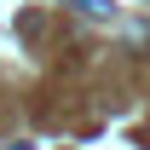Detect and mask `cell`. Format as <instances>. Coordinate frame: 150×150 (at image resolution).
<instances>
[{"mask_svg":"<svg viewBox=\"0 0 150 150\" xmlns=\"http://www.w3.org/2000/svg\"><path fill=\"white\" fill-rule=\"evenodd\" d=\"M75 12H87V18H110V0H69Z\"/></svg>","mask_w":150,"mask_h":150,"instance_id":"cell-1","label":"cell"},{"mask_svg":"<svg viewBox=\"0 0 150 150\" xmlns=\"http://www.w3.org/2000/svg\"><path fill=\"white\" fill-rule=\"evenodd\" d=\"M12 150H29V144H12Z\"/></svg>","mask_w":150,"mask_h":150,"instance_id":"cell-2","label":"cell"}]
</instances>
